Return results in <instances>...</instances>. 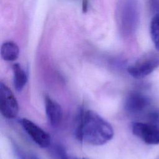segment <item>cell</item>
Returning <instances> with one entry per match:
<instances>
[{"label": "cell", "instance_id": "cell-1", "mask_svg": "<svg viewBox=\"0 0 159 159\" xmlns=\"http://www.w3.org/2000/svg\"><path fill=\"white\" fill-rule=\"evenodd\" d=\"M75 135L80 142L93 145H102L112 139L114 130L111 125L91 110L80 111Z\"/></svg>", "mask_w": 159, "mask_h": 159}, {"label": "cell", "instance_id": "cell-2", "mask_svg": "<svg viewBox=\"0 0 159 159\" xmlns=\"http://www.w3.org/2000/svg\"><path fill=\"white\" fill-rule=\"evenodd\" d=\"M140 14L137 0H119L116 19L121 32L126 35L133 34L137 29Z\"/></svg>", "mask_w": 159, "mask_h": 159}, {"label": "cell", "instance_id": "cell-3", "mask_svg": "<svg viewBox=\"0 0 159 159\" xmlns=\"http://www.w3.org/2000/svg\"><path fill=\"white\" fill-rule=\"evenodd\" d=\"M159 66V55L155 53H148L130 65L128 73L132 77L140 79L152 73Z\"/></svg>", "mask_w": 159, "mask_h": 159}, {"label": "cell", "instance_id": "cell-4", "mask_svg": "<svg viewBox=\"0 0 159 159\" xmlns=\"http://www.w3.org/2000/svg\"><path fill=\"white\" fill-rule=\"evenodd\" d=\"M0 111L6 119L15 118L19 112L17 101L9 88L3 82H0Z\"/></svg>", "mask_w": 159, "mask_h": 159}, {"label": "cell", "instance_id": "cell-5", "mask_svg": "<svg viewBox=\"0 0 159 159\" xmlns=\"http://www.w3.org/2000/svg\"><path fill=\"white\" fill-rule=\"evenodd\" d=\"M132 133L147 144H159V125L149 122H135L132 127Z\"/></svg>", "mask_w": 159, "mask_h": 159}, {"label": "cell", "instance_id": "cell-6", "mask_svg": "<svg viewBox=\"0 0 159 159\" xmlns=\"http://www.w3.org/2000/svg\"><path fill=\"white\" fill-rule=\"evenodd\" d=\"M20 123L29 136L39 147L46 148L50 145L51 142L50 135L34 122L23 118L20 120Z\"/></svg>", "mask_w": 159, "mask_h": 159}, {"label": "cell", "instance_id": "cell-7", "mask_svg": "<svg viewBox=\"0 0 159 159\" xmlns=\"http://www.w3.org/2000/svg\"><path fill=\"white\" fill-rule=\"evenodd\" d=\"M150 104V99L145 94L138 91H132L126 96L124 107L131 114H139L145 111Z\"/></svg>", "mask_w": 159, "mask_h": 159}, {"label": "cell", "instance_id": "cell-8", "mask_svg": "<svg viewBox=\"0 0 159 159\" xmlns=\"http://www.w3.org/2000/svg\"><path fill=\"white\" fill-rule=\"evenodd\" d=\"M44 103L48 122L53 127L58 125L63 119V110L61 106L47 95L44 96Z\"/></svg>", "mask_w": 159, "mask_h": 159}, {"label": "cell", "instance_id": "cell-9", "mask_svg": "<svg viewBox=\"0 0 159 159\" xmlns=\"http://www.w3.org/2000/svg\"><path fill=\"white\" fill-rule=\"evenodd\" d=\"M19 55V48L16 43L12 41H7L2 44L1 55L4 60L7 61H15L18 58Z\"/></svg>", "mask_w": 159, "mask_h": 159}, {"label": "cell", "instance_id": "cell-10", "mask_svg": "<svg viewBox=\"0 0 159 159\" xmlns=\"http://www.w3.org/2000/svg\"><path fill=\"white\" fill-rule=\"evenodd\" d=\"M13 72V83L16 89L20 92L25 86L27 81V76L22 68L20 65L18 63H15L12 66Z\"/></svg>", "mask_w": 159, "mask_h": 159}, {"label": "cell", "instance_id": "cell-11", "mask_svg": "<svg viewBox=\"0 0 159 159\" xmlns=\"http://www.w3.org/2000/svg\"><path fill=\"white\" fill-rule=\"evenodd\" d=\"M150 35L155 48L159 51V15H155L151 21Z\"/></svg>", "mask_w": 159, "mask_h": 159}, {"label": "cell", "instance_id": "cell-12", "mask_svg": "<svg viewBox=\"0 0 159 159\" xmlns=\"http://www.w3.org/2000/svg\"><path fill=\"white\" fill-rule=\"evenodd\" d=\"M146 117L148 122L159 125V110L152 109L147 113Z\"/></svg>", "mask_w": 159, "mask_h": 159}, {"label": "cell", "instance_id": "cell-13", "mask_svg": "<svg viewBox=\"0 0 159 159\" xmlns=\"http://www.w3.org/2000/svg\"><path fill=\"white\" fill-rule=\"evenodd\" d=\"M53 153L56 159H70L65 150L61 145H56L54 147Z\"/></svg>", "mask_w": 159, "mask_h": 159}, {"label": "cell", "instance_id": "cell-14", "mask_svg": "<svg viewBox=\"0 0 159 159\" xmlns=\"http://www.w3.org/2000/svg\"><path fill=\"white\" fill-rule=\"evenodd\" d=\"M152 11L155 15H159V0H148Z\"/></svg>", "mask_w": 159, "mask_h": 159}, {"label": "cell", "instance_id": "cell-15", "mask_svg": "<svg viewBox=\"0 0 159 159\" xmlns=\"http://www.w3.org/2000/svg\"><path fill=\"white\" fill-rule=\"evenodd\" d=\"M13 148H14V152L15 155L17 159H27V157L24 154L23 152H22L21 150L17 147V146H16V145H14Z\"/></svg>", "mask_w": 159, "mask_h": 159}, {"label": "cell", "instance_id": "cell-16", "mask_svg": "<svg viewBox=\"0 0 159 159\" xmlns=\"http://www.w3.org/2000/svg\"><path fill=\"white\" fill-rule=\"evenodd\" d=\"M88 7V0H82V11L83 13H86Z\"/></svg>", "mask_w": 159, "mask_h": 159}, {"label": "cell", "instance_id": "cell-17", "mask_svg": "<svg viewBox=\"0 0 159 159\" xmlns=\"http://www.w3.org/2000/svg\"><path fill=\"white\" fill-rule=\"evenodd\" d=\"M74 159H86V158H75Z\"/></svg>", "mask_w": 159, "mask_h": 159}, {"label": "cell", "instance_id": "cell-18", "mask_svg": "<svg viewBox=\"0 0 159 159\" xmlns=\"http://www.w3.org/2000/svg\"><path fill=\"white\" fill-rule=\"evenodd\" d=\"M155 159H159V157H157V158H156Z\"/></svg>", "mask_w": 159, "mask_h": 159}, {"label": "cell", "instance_id": "cell-19", "mask_svg": "<svg viewBox=\"0 0 159 159\" xmlns=\"http://www.w3.org/2000/svg\"><path fill=\"white\" fill-rule=\"evenodd\" d=\"M33 159H36V158H33Z\"/></svg>", "mask_w": 159, "mask_h": 159}]
</instances>
